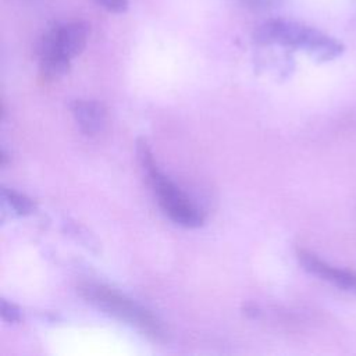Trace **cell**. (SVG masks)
<instances>
[{
	"instance_id": "1",
	"label": "cell",
	"mask_w": 356,
	"mask_h": 356,
	"mask_svg": "<svg viewBox=\"0 0 356 356\" xmlns=\"http://www.w3.org/2000/svg\"><path fill=\"white\" fill-rule=\"evenodd\" d=\"M78 295L102 310L103 313L129 324L154 342H165L168 330L165 324L149 309L118 292L117 289L99 282H81L76 286Z\"/></svg>"
},
{
	"instance_id": "2",
	"label": "cell",
	"mask_w": 356,
	"mask_h": 356,
	"mask_svg": "<svg viewBox=\"0 0 356 356\" xmlns=\"http://www.w3.org/2000/svg\"><path fill=\"white\" fill-rule=\"evenodd\" d=\"M259 44H278L307 53L316 61H331L343 53V44L335 38L291 19H268L253 32Z\"/></svg>"
},
{
	"instance_id": "3",
	"label": "cell",
	"mask_w": 356,
	"mask_h": 356,
	"mask_svg": "<svg viewBox=\"0 0 356 356\" xmlns=\"http://www.w3.org/2000/svg\"><path fill=\"white\" fill-rule=\"evenodd\" d=\"M89 26L83 21H70L50 26L39 40V75L51 82L70 70L71 60L79 56L88 42Z\"/></svg>"
},
{
	"instance_id": "4",
	"label": "cell",
	"mask_w": 356,
	"mask_h": 356,
	"mask_svg": "<svg viewBox=\"0 0 356 356\" xmlns=\"http://www.w3.org/2000/svg\"><path fill=\"white\" fill-rule=\"evenodd\" d=\"M136 154L149 185L152 186L163 211L178 225L186 228H199L204 222L203 213L191 202V199L159 168L154 156L143 138L136 140Z\"/></svg>"
},
{
	"instance_id": "5",
	"label": "cell",
	"mask_w": 356,
	"mask_h": 356,
	"mask_svg": "<svg viewBox=\"0 0 356 356\" xmlns=\"http://www.w3.org/2000/svg\"><path fill=\"white\" fill-rule=\"evenodd\" d=\"M296 257L302 267L313 274L314 277H318L323 281H327L337 288H341L346 292H352L356 295V273L345 268L334 267L324 260L318 259L314 253L306 250V249H296Z\"/></svg>"
},
{
	"instance_id": "6",
	"label": "cell",
	"mask_w": 356,
	"mask_h": 356,
	"mask_svg": "<svg viewBox=\"0 0 356 356\" xmlns=\"http://www.w3.org/2000/svg\"><path fill=\"white\" fill-rule=\"evenodd\" d=\"M71 113L81 132L86 136L99 135L107 124V111L96 100H75L71 104Z\"/></svg>"
},
{
	"instance_id": "7",
	"label": "cell",
	"mask_w": 356,
	"mask_h": 356,
	"mask_svg": "<svg viewBox=\"0 0 356 356\" xmlns=\"http://www.w3.org/2000/svg\"><path fill=\"white\" fill-rule=\"evenodd\" d=\"M1 196L6 200V203L18 214V216H28L33 213L35 203L31 197H28L24 193H19L10 188H1Z\"/></svg>"
},
{
	"instance_id": "8",
	"label": "cell",
	"mask_w": 356,
	"mask_h": 356,
	"mask_svg": "<svg viewBox=\"0 0 356 356\" xmlns=\"http://www.w3.org/2000/svg\"><path fill=\"white\" fill-rule=\"evenodd\" d=\"M1 317L8 323H19L21 321V309L6 299H1Z\"/></svg>"
},
{
	"instance_id": "9",
	"label": "cell",
	"mask_w": 356,
	"mask_h": 356,
	"mask_svg": "<svg viewBox=\"0 0 356 356\" xmlns=\"http://www.w3.org/2000/svg\"><path fill=\"white\" fill-rule=\"evenodd\" d=\"M102 8L110 11V13H124L128 8V0H92Z\"/></svg>"
}]
</instances>
